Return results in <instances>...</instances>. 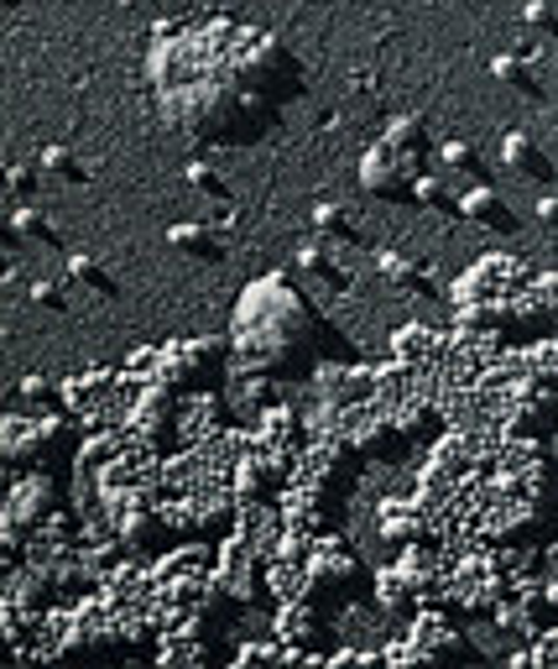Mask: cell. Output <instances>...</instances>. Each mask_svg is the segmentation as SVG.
Listing matches in <instances>:
<instances>
[{"label": "cell", "mask_w": 558, "mask_h": 669, "mask_svg": "<svg viewBox=\"0 0 558 669\" xmlns=\"http://www.w3.org/2000/svg\"><path fill=\"white\" fill-rule=\"evenodd\" d=\"M376 267H381V278H387L396 293H407V298H434V293H439L434 272L418 267L413 257H402V251H376Z\"/></svg>", "instance_id": "obj_4"}, {"label": "cell", "mask_w": 558, "mask_h": 669, "mask_svg": "<svg viewBox=\"0 0 558 669\" xmlns=\"http://www.w3.org/2000/svg\"><path fill=\"white\" fill-rule=\"evenodd\" d=\"M11 225H16V236H22V240L58 251V225H52L43 210H26V204H16V210H11Z\"/></svg>", "instance_id": "obj_10"}, {"label": "cell", "mask_w": 558, "mask_h": 669, "mask_svg": "<svg viewBox=\"0 0 558 669\" xmlns=\"http://www.w3.org/2000/svg\"><path fill=\"white\" fill-rule=\"evenodd\" d=\"M183 178H188V189L193 193H204V199H219V204H230V189H225V178L214 173L210 163H188L183 167Z\"/></svg>", "instance_id": "obj_14"}, {"label": "cell", "mask_w": 558, "mask_h": 669, "mask_svg": "<svg viewBox=\"0 0 558 669\" xmlns=\"http://www.w3.org/2000/svg\"><path fill=\"white\" fill-rule=\"evenodd\" d=\"M387 146L396 152V163L407 167L413 178L423 173V146H428V131H423V120L418 116H402V120H392V131H387Z\"/></svg>", "instance_id": "obj_7"}, {"label": "cell", "mask_w": 558, "mask_h": 669, "mask_svg": "<svg viewBox=\"0 0 558 669\" xmlns=\"http://www.w3.org/2000/svg\"><path fill=\"white\" fill-rule=\"evenodd\" d=\"M313 231H319V240H334V246H366L360 225H355L340 204H319V210H313Z\"/></svg>", "instance_id": "obj_8"}, {"label": "cell", "mask_w": 558, "mask_h": 669, "mask_svg": "<svg viewBox=\"0 0 558 669\" xmlns=\"http://www.w3.org/2000/svg\"><path fill=\"white\" fill-rule=\"evenodd\" d=\"M69 278H73V283H84L90 293H99V298H120V283L99 262H94L90 251H73V257H69Z\"/></svg>", "instance_id": "obj_9"}, {"label": "cell", "mask_w": 558, "mask_h": 669, "mask_svg": "<svg viewBox=\"0 0 558 669\" xmlns=\"http://www.w3.org/2000/svg\"><path fill=\"white\" fill-rule=\"evenodd\" d=\"M439 163L449 167V173H480V152H475L470 142H460V137H454V142H443Z\"/></svg>", "instance_id": "obj_16"}, {"label": "cell", "mask_w": 558, "mask_h": 669, "mask_svg": "<svg viewBox=\"0 0 558 669\" xmlns=\"http://www.w3.org/2000/svg\"><path fill=\"white\" fill-rule=\"evenodd\" d=\"M460 215L475 220V225H486V231H496V236H512L517 231V210L490 189V184H475L470 193H460Z\"/></svg>", "instance_id": "obj_2"}, {"label": "cell", "mask_w": 558, "mask_h": 669, "mask_svg": "<svg viewBox=\"0 0 558 669\" xmlns=\"http://www.w3.org/2000/svg\"><path fill=\"white\" fill-rule=\"evenodd\" d=\"M522 22H527V32H533L537 43H558V11L548 5V0H527Z\"/></svg>", "instance_id": "obj_15"}, {"label": "cell", "mask_w": 558, "mask_h": 669, "mask_svg": "<svg viewBox=\"0 0 558 669\" xmlns=\"http://www.w3.org/2000/svg\"><path fill=\"white\" fill-rule=\"evenodd\" d=\"M501 157H507V167H512V173L533 178V184H554V178H558L554 157H548V152H543V146L527 137V131H507V142H501Z\"/></svg>", "instance_id": "obj_3"}, {"label": "cell", "mask_w": 558, "mask_h": 669, "mask_svg": "<svg viewBox=\"0 0 558 669\" xmlns=\"http://www.w3.org/2000/svg\"><path fill=\"white\" fill-rule=\"evenodd\" d=\"M167 240H173V251H183V257H193V262H225V240L214 236V225L183 220V225L167 231Z\"/></svg>", "instance_id": "obj_6"}, {"label": "cell", "mask_w": 558, "mask_h": 669, "mask_svg": "<svg viewBox=\"0 0 558 669\" xmlns=\"http://www.w3.org/2000/svg\"><path fill=\"white\" fill-rule=\"evenodd\" d=\"M43 167H47V173H58L63 184H90V167L79 163V152H73V146H47Z\"/></svg>", "instance_id": "obj_11"}, {"label": "cell", "mask_w": 558, "mask_h": 669, "mask_svg": "<svg viewBox=\"0 0 558 669\" xmlns=\"http://www.w3.org/2000/svg\"><path fill=\"white\" fill-rule=\"evenodd\" d=\"M413 193H418L423 210H443V215H460V193H449V184H439V178H413Z\"/></svg>", "instance_id": "obj_12"}, {"label": "cell", "mask_w": 558, "mask_h": 669, "mask_svg": "<svg viewBox=\"0 0 558 669\" xmlns=\"http://www.w3.org/2000/svg\"><path fill=\"white\" fill-rule=\"evenodd\" d=\"M5 189H11V199H32V193H37V167L11 163L5 167Z\"/></svg>", "instance_id": "obj_17"}, {"label": "cell", "mask_w": 558, "mask_h": 669, "mask_svg": "<svg viewBox=\"0 0 558 669\" xmlns=\"http://www.w3.org/2000/svg\"><path fill=\"white\" fill-rule=\"evenodd\" d=\"M490 79H496V84H507L512 95L533 99V105H543V99H548V90H543L537 69L527 63V58H517V52H501V58H490Z\"/></svg>", "instance_id": "obj_5"}, {"label": "cell", "mask_w": 558, "mask_h": 669, "mask_svg": "<svg viewBox=\"0 0 558 669\" xmlns=\"http://www.w3.org/2000/svg\"><path fill=\"white\" fill-rule=\"evenodd\" d=\"M22 398L32 408H52V403H58V387L47 383V377H26V383H22Z\"/></svg>", "instance_id": "obj_18"}, {"label": "cell", "mask_w": 558, "mask_h": 669, "mask_svg": "<svg viewBox=\"0 0 558 669\" xmlns=\"http://www.w3.org/2000/svg\"><path fill=\"white\" fill-rule=\"evenodd\" d=\"M298 262L308 267L313 278H324V283L334 287V293H345V287H349V272H340V267L329 262V251H324V246H302V251H298Z\"/></svg>", "instance_id": "obj_13"}, {"label": "cell", "mask_w": 558, "mask_h": 669, "mask_svg": "<svg viewBox=\"0 0 558 669\" xmlns=\"http://www.w3.org/2000/svg\"><path fill=\"white\" fill-rule=\"evenodd\" d=\"M32 304H37V309H52V314H69V298L58 293V283H37L32 287Z\"/></svg>", "instance_id": "obj_19"}, {"label": "cell", "mask_w": 558, "mask_h": 669, "mask_svg": "<svg viewBox=\"0 0 558 669\" xmlns=\"http://www.w3.org/2000/svg\"><path fill=\"white\" fill-rule=\"evenodd\" d=\"M360 184H366L376 199H413V204H418V193H413V173L396 163L392 146H376L371 157H366V167H360Z\"/></svg>", "instance_id": "obj_1"}, {"label": "cell", "mask_w": 558, "mask_h": 669, "mask_svg": "<svg viewBox=\"0 0 558 669\" xmlns=\"http://www.w3.org/2000/svg\"><path fill=\"white\" fill-rule=\"evenodd\" d=\"M537 220H543L548 231H558V193H548V199H537Z\"/></svg>", "instance_id": "obj_20"}]
</instances>
